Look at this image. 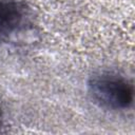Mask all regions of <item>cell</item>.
Masks as SVG:
<instances>
[{
	"instance_id": "cell-2",
	"label": "cell",
	"mask_w": 135,
	"mask_h": 135,
	"mask_svg": "<svg viewBox=\"0 0 135 135\" xmlns=\"http://www.w3.org/2000/svg\"><path fill=\"white\" fill-rule=\"evenodd\" d=\"M24 18V9L13 0H0V36L15 32Z\"/></svg>"
},
{
	"instance_id": "cell-1",
	"label": "cell",
	"mask_w": 135,
	"mask_h": 135,
	"mask_svg": "<svg viewBox=\"0 0 135 135\" xmlns=\"http://www.w3.org/2000/svg\"><path fill=\"white\" fill-rule=\"evenodd\" d=\"M92 99L108 110H126L133 102V86L123 77L112 73L95 75L89 81Z\"/></svg>"
}]
</instances>
